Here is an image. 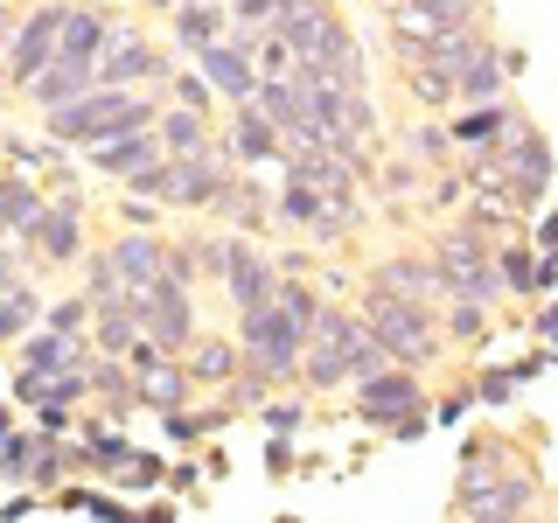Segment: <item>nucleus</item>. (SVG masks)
<instances>
[{"label":"nucleus","mask_w":558,"mask_h":523,"mask_svg":"<svg viewBox=\"0 0 558 523\" xmlns=\"http://www.w3.org/2000/svg\"><path fill=\"white\" fill-rule=\"evenodd\" d=\"M43 126L57 147H105V139H119V133H154L161 126V105H154L147 92H98L92 98H77V105H63V112H43Z\"/></svg>","instance_id":"nucleus-1"},{"label":"nucleus","mask_w":558,"mask_h":523,"mask_svg":"<svg viewBox=\"0 0 558 523\" xmlns=\"http://www.w3.org/2000/svg\"><path fill=\"white\" fill-rule=\"evenodd\" d=\"M363 328L391 349V363L398 370H418V363H433V349H440V321H433V307H418V301H398V293H384V287H363Z\"/></svg>","instance_id":"nucleus-2"},{"label":"nucleus","mask_w":558,"mask_h":523,"mask_svg":"<svg viewBox=\"0 0 558 523\" xmlns=\"http://www.w3.org/2000/svg\"><path fill=\"white\" fill-rule=\"evenodd\" d=\"M433 266L447 279V301H502V266H496V238H482L475 223L447 231L433 244Z\"/></svg>","instance_id":"nucleus-3"},{"label":"nucleus","mask_w":558,"mask_h":523,"mask_svg":"<svg viewBox=\"0 0 558 523\" xmlns=\"http://www.w3.org/2000/svg\"><path fill=\"white\" fill-rule=\"evenodd\" d=\"M238 349H244V370H258L266 384L279 377H301V356H307V328H293L287 314L258 307V314H238Z\"/></svg>","instance_id":"nucleus-4"},{"label":"nucleus","mask_w":558,"mask_h":523,"mask_svg":"<svg viewBox=\"0 0 558 523\" xmlns=\"http://www.w3.org/2000/svg\"><path fill=\"white\" fill-rule=\"evenodd\" d=\"M356 336H363V314L349 307H328L307 336V356H301V384L307 391H342L356 384Z\"/></svg>","instance_id":"nucleus-5"},{"label":"nucleus","mask_w":558,"mask_h":523,"mask_svg":"<svg viewBox=\"0 0 558 523\" xmlns=\"http://www.w3.org/2000/svg\"><path fill=\"white\" fill-rule=\"evenodd\" d=\"M537 502V482L523 467H482V453H468V475H461V510L468 523H523V510Z\"/></svg>","instance_id":"nucleus-6"},{"label":"nucleus","mask_w":558,"mask_h":523,"mask_svg":"<svg viewBox=\"0 0 558 523\" xmlns=\"http://www.w3.org/2000/svg\"><path fill=\"white\" fill-rule=\"evenodd\" d=\"M272 35H279V42H287L301 63H328L342 42H356V35H349V22L336 14V0H279Z\"/></svg>","instance_id":"nucleus-7"},{"label":"nucleus","mask_w":558,"mask_h":523,"mask_svg":"<svg viewBox=\"0 0 558 523\" xmlns=\"http://www.w3.org/2000/svg\"><path fill=\"white\" fill-rule=\"evenodd\" d=\"M63 22H70V0H43V8H28V14H22V28H14V42H8V84H14L22 98L35 92V77L57 63V49H63Z\"/></svg>","instance_id":"nucleus-8"},{"label":"nucleus","mask_w":558,"mask_h":523,"mask_svg":"<svg viewBox=\"0 0 558 523\" xmlns=\"http://www.w3.org/2000/svg\"><path fill=\"white\" fill-rule=\"evenodd\" d=\"M133 314H140V336L161 349V356L196 342V301H189L182 279H154L147 293H133Z\"/></svg>","instance_id":"nucleus-9"},{"label":"nucleus","mask_w":558,"mask_h":523,"mask_svg":"<svg viewBox=\"0 0 558 523\" xmlns=\"http://www.w3.org/2000/svg\"><path fill=\"white\" fill-rule=\"evenodd\" d=\"M22 238H28L35 266H84L92 252H84V203H77V188L57 182V203H49Z\"/></svg>","instance_id":"nucleus-10"},{"label":"nucleus","mask_w":558,"mask_h":523,"mask_svg":"<svg viewBox=\"0 0 558 523\" xmlns=\"http://www.w3.org/2000/svg\"><path fill=\"white\" fill-rule=\"evenodd\" d=\"M496 182H502V196H510V209H545V196H551V147H545V133L523 126L510 147L496 154Z\"/></svg>","instance_id":"nucleus-11"},{"label":"nucleus","mask_w":558,"mask_h":523,"mask_svg":"<svg viewBox=\"0 0 558 523\" xmlns=\"http://www.w3.org/2000/svg\"><path fill=\"white\" fill-rule=\"evenodd\" d=\"M356 412L371 418V426H398V433H418L426 426V384H418V370H384V377H363L356 384Z\"/></svg>","instance_id":"nucleus-12"},{"label":"nucleus","mask_w":558,"mask_h":523,"mask_svg":"<svg viewBox=\"0 0 558 523\" xmlns=\"http://www.w3.org/2000/svg\"><path fill=\"white\" fill-rule=\"evenodd\" d=\"M126 370H133V398H140L147 412H161V418H168V412H182L189 384H196V377H189V363H168L154 342H140V349H133Z\"/></svg>","instance_id":"nucleus-13"},{"label":"nucleus","mask_w":558,"mask_h":523,"mask_svg":"<svg viewBox=\"0 0 558 523\" xmlns=\"http://www.w3.org/2000/svg\"><path fill=\"white\" fill-rule=\"evenodd\" d=\"M279 168H287V182H301V188H314V196H328L342 217H356V168H349L342 154H328V147H301V154H293L287 147Z\"/></svg>","instance_id":"nucleus-14"},{"label":"nucleus","mask_w":558,"mask_h":523,"mask_svg":"<svg viewBox=\"0 0 558 523\" xmlns=\"http://www.w3.org/2000/svg\"><path fill=\"white\" fill-rule=\"evenodd\" d=\"M223 301H231L238 314H258V307H272L279 301V266L258 244H244L231 238V266H223Z\"/></svg>","instance_id":"nucleus-15"},{"label":"nucleus","mask_w":558,"mask_h":523,"mask_svg":"<svg viewBox=\"0 0 558 523\" xmlns=\"http://www.w3.org/2000/svg\"><path fill=\"white\" fill-rule=\"evenodd\" d=\"M238 188L231 174V154H203V161H174V182H168V209H223V196Z\"/></svg>","instance_id":"nucleus-16"},{"label":"nucleus","mask_w":558,"mask_h":523,"mask_svg":"<svg viewBox=\"0 0 558 523\" xmlns=\"http://www.w3.org/2000/svg\"><path fill=\"white\" fill-rule=\"evenodd\" d=\"M161 70H168V57L147 42V35H140V28H119L112 49L98 57V84H105V92H140V84L161 77Z\"/></svg>","instance_id":"nucleus-17"},{"label":"nucleus","mask_w":558,"mask_h":523,"mask_svg":"<svg viewBox=\"0 0 558 523\" xmlns=\"http://www.w3.org/2000/svg\"><path fill=\"white\" fill-rule=\"evenodd\" d=\"M531 126V119L517 112V105H475V112H453L447 119V133H453V147H468V154H488V161H496L502 147H510V139Z\"/></svg>","instance_id":"nucleus-18"},{"label":"nucleus","mask_w":558,"mask_h":523,"mask_svg":"<svg viewBox=\"0 0 558 523\" xmlns=\"http://www.w3.org/2000/svg\"><path fill=\"white\" fill-rule=\"evenodd\" d=\"M105 258H112V272H119L126 293H147L154 279H168V238H154V231H126Z\"/></svg>","instance_id":"nucleus-19"},{"label":"nucleus","mask_w":558,"mask_h":523,"mask_svg":"<svg viewBox=\"0 0 558 523\" xmlns=\"http://www.w3.org/2000/svg\"><path fill=\"white\" fill-rule=\"evenodd\" d=\"M468 22H482V0H398L384 28L391 35H447Z\"/></svg>","instance_id":"nucleus-20"},{"label":"nucleus","mask_w":558,"mask_h":523,"mask_svg":"<svg viewBox=\"0 0 558 523\" xmlns=\"http://www.w3.org/2000/svg\"><path fill=\"white\" fill-rule=\"evenodd\" d=\"M223 154H231V161L266 168V161H287V139H279V126L258 112V105H238V112H231V133H223Z\"/></svg>","instance_id":"nucleus-21"},{"label":"nucleus","mask_w":558,"mask_h":523,"mask_svg":"<svg viewBox=\"0 0 558 523\" xmlns=\"http://www.w3.org/2000/svg\"><path fill=\"white\" fill-rule=\"evenodd\" d=\"M98 92V63H84V57H57L35 77V92H28V105L35 112H63V105H77V98H92Z\"/></svg>","instance_id":"nucleus-22"},{"label":"nucleus","mask_w":558,"mask_h":523,"mask_svg":"<svg viewBox=\"0 0 558 523\" xmlns=\"http://www.w3.org/2000/svg\"><path fill=\"white\" fill-rule=\"evenodd\" d=\"M223 22H231V8H223V0H196V8H174L168 14V35H174V49H189V57L203 63L209 49H223V35H231Z\"/></svg>","instance_id":"nucleus-23"},{"label":"nucleus","mask_w":558,"mask_h":523,"mask_svg":"<svg viewBox=\"0 0 558 523\" xmlns=\"http://www.w3.org/2000/svg\"><path fill=\"white\" fill-rule=\"evenodd\" d=\"M196 70L209 77V92H217L223 105H231V112H238V105H252V98H258V63L244 57V49H231V42H223V49H209V57H203Z\"/></svg>","instance_id":"nucleus-24"},{"label":"nucleus","mask_w":558,"mask_h":523,"mask_svg":"<svg viewBox=\"0 0 558 523\" xmlns=\"http://www.w3.org/2000/svg\"><path fill=\"white\" fill-rule=\"evenodd\" d=\"M371 287L398 293V301H418V307L447 301V279H440V266H433V258H391V266L371 272Z\"/></svg>","instance_id":"nucleus-25"},{"label":"nucleus","mask_w":558,"mask_h":523,"mask_svg":"<svg viewBox=\"0 0 558 523\" xmlns=\"http://www.w3.org/2000/svg\"><path fill=\"white\" fill-rule=\"evenodd\" d=\"M161 154L168 161H203V154H217V133H209L203 112H189V105H161Z\"/></svg>","instance_id":"nucleus-26"},{"label":"nucleus","mask_w":558,"mask_h":523,"mask_svg":"<svg viewBox=\"0 0 558 523\" xmlns=\"http://www.w3.org/2000/svg\"><path fill=\"white\" fill-rule=\"evenodd\" d=\"M272 209H279L287 223H301V231L328 238V244H336V238L349 231V217H342V209L328 203V196H314V188H301V182H287V188H279V196H272Z\"/></svg>","instance_id":"nucleus-27"},{"label":"nucleus","mask_w":558,"mask_h":523,"mask_svg":"<svg viewBox=\"0 0 558 523\" xmlns=\"http://www.w3.org/2000/svg\"><path fill=\"white\" fill-rule=\"evenodd\" d=\"M84 370V336H57V328H43V336L22 342V377H70Z\"/></svg>","instance_id":"nucleus-28"},{"label":"nucleus","mask_w":558,"mask_h":523,"mask_svg":"<svg viewBox=\"0 0 558 523\" xmlns=\"http://www.w3.org/2000/svg\"><path fill=\"white\" fill-rule=\"evenodd\" d=\"M154 161H168L161 133H119V139H105V147H92V168L112 174V182H133V174L154 168Z\"/></svg>","instance_id":"nucleus-29"},{"label":"nucleus","mask_w":558,"mask_h":523,"mask_svg":"<svg viewBox=\"0 0 558 523\" xmlns=\"http://www.w3.org/2000/svg\"><path fill=\"white\" fill-rule=\"evenodd\" d=\"M43 188H35V182H22V174H0V244H8V238H22L28 231V223L35 217H43Z\"/></svg>","instance_id":"nucleus-30"},{"label":"nucleus","mask_w":558,"mask_h":523,"mask_svg":"<svg viewBox=\"0 0 558 523\" xmlns=\"http://www.w3.org/2000/svg\"><path fill=\"white\" fill-rule=\"evenodd\" d=\"M189 377L196 384H223V391H231V384L244 377V349L238 342H196V356H189Z\"/></svg>","instance_id":"nucleus-31"},{"label":"nucleus","mask_w":558,"mask_h":523,"mask_svg":"<svg viewBox=\"0 0 558 523\" xmlns=\"http://www.w3.org/2000/svg\"><path fill=\"white\" fill-rule=\"evenodd\" d=\"M475 105H502V57H496V49L453 84V112H475Z\"/></svg>","instance_id":"nucleus-32"},{"label":"nucleus","mask_w":558,"mask_h":523,"mask_svg":"<svg viewBox=\"0 0 558 523\" xmlns=\"http://www.w3.org/2000/svg\"><path fill=\"white\" fill-rule=\"evenodd\" d=\"M35 321H43V301H35V287H8V293H0V342L28 336Z\"/></svg>","instance_id":"nucleus-33"},{"label":"nucleus","mask_w":558,"mask_h":523,"mask_svg":"<svg viewBox=\"0 0 558 523\" xmlns=\"http://www.w3.org/2000/svg\"><path fill=\"white\" fill-rule=\"evenodd\" d=\"M279 314H287V321L293 328H307V336H314V321H322V293H314V287H301V279H279Z\"/></svg>","instance_id":"nucleus-34"},{"label":"nucleus","mask_w":558,"mask_h":523,"mask_svg":"<svg viewBox=\"0 0 558 523\" xmlns=\"http://www.w3.org/2000/svg\"><path fill=\"white\" fill-rule=\"evenodd\" d=\"M496 266H502V287L510 293H537V258L523 244H496Z\"/></svg>","instance_id":"nucleus-35"},{"label":"nucleus","mask_w":558,"mask_h":523,"mask_svg":"<svg viewBox=\"0 0 558 523\" xmlns=\"http://www.w3.org/2000/svg\"><path fill=\"white\" fill-rule=\"evenodd\" d=\"M217 217H231V223H266V188H258V182H238L231 196H223Z\"/></svg>","instance_id":"nucleus-36"},{"label":"nucleus","mask_w":558,"mask_h":523,"mask_svg":"<svg viewBox=\"0 0 558 523\" xmlns=\"http://www.w3.org/2000/svg\"><path fill=\"white\" fill-rule=\"evenodd\" d=\"M412 98L426 105V112H453V77H440V70H412Z\"/></svg>","instance_id":"nucleus-37"},{"label":"nucleus","mask_w":558,"mask_h":523,"mask_svg":"<svg viewBox=\"0 0 558 523\" xmlns=\"http://www.w3.org/2000/svg\"><path fill=\"white\" fill-rule=\"evenodd\" d=\"M482 328H488V307L482 301H447V336L453 342H475Z\"/></svg>","instance_id":"nucleus-38"},{"label":"nucleus","mask_w":558,"mask_h":523,"mask_svg":"<svg viewBox=\"0 0 558 523\" xmlns=\"http://www.w3.org/2000/svg\"><path fill=\"white\" fill-rule=\"evenodd\" d=\"M84 321H92V301H84V293H70V301H57L43 314V328H57V336H84Z\"/></svg>","instance_id":"nucleus-39"},{"label":"nucleus","mask_w":558,"mask_h":523,"mask_svg":"<svg viewBox=\"0 0 558 523\" xmlns=\"http://www.w3.org/2000/svg\"><path fill=\"white\" fill-rule=\"evenodd\" d=\"M258 418L272 426V440H287V433L307 418V405H301V398H266V405H258Z\"/></svg>","instance_id":"nucleus-40"},{"label":"nucleus","mask_w":558,"mask_h":523,"mask_svg":"<svg viewBox=\"0 0 558 523\" xmlns=\"http://www.w3.org/2000/svg\"><path fill=\"white\" fill-rule=\"evenodd\" d=\"M168 105H189V112H203V119H209L217 92H209V77H203V70H189V77H174V98H168Z\"/></svg>","instance_id":"nucleus-41"},{"label":"nucleus","mask_w":558,"mask_h":523,"mask_svg":"<svg viewBox=\"0 0 558 523\" xmlns=\"http://www.w3.org/2000/svg\"><path fill=\"white\" fill-rule=\"evenodd\" d=\"M447 154H453V133L447 126H433V119H426V126H412V161H447Z\"/></svg>","instance_id":"nucleus-42"},{"label":"nucleus","mask_w":558,"mask_h":523,"mask_svg":"<svg viewBox=\"0 0 558 523\" xmlns=\"http://www.w3.org/2000/svg\"><path fill=\"white\" fill-rule=\"evenodd\" d=\"M531 252L545 258V266H558V209H537V231H531Z\"/></svg>","instance_id":"nucleus-43"},{"label":"nucleus","mask_w":558,"mask_h":523,"mask_svg":"<svg viewBox=\"0 0 558 523\" xmlns=\"http://www.w3.org/2000/svg\"><path fill=\"white\" fill-rule=\"evenodd\" d=\"M223 8H231V22H258V28H272L279 0H223Z\"/></svg>","instance_id":"nucleus-44"},{"label":"nucleus","mask_w":558,"mask_h":523,"mask_svg":"<svg viewBox=\"0 0 558 523\" xmlns=\"http://www.w3.org/2000/svg\"><path fill=\"white\" fill-rule=\"evenodd\" d=\"M126 475V488H147L154 475H161V461H147V453H133V467H119Z\"/></svg>","instance_id":"nucleus-45"},{"label":"nucleus","mask_w":558,"mask_h":523,"mask_svg":"<svg viewBox=\"0 0 558 523\" xmlns=\"http://www.w3.org/2000/svg\"><path fill=\"white\" fill-rule=\"evenodd\" d=\"M14 28H22V14H14L8 0H0V63H8V42H14Z\"/></svg>","instance_id":"nucleus-46"},{"label":"nucleus","mask_w":558,"mask_h":523,"mask_svg":"<svg viewBox=\"0 0 558 523\" xmlns=\"http://www.w3.org/2000/svg\"><path fill=\"white\" fill-rule=\"evenodd\" d=\"M461 188L468 182H453V174H447V182H433V209H453V203H461Z\"/></svg>","instance_id":"nucleus-47"},{"label":"nucleus","mask_w":558,"mask_h":523,"mask_svg":"<svg viewBox=\"0 0 558 523\" xmlns=\"http://www.w3.org/2000/svg\"><path fill=\"white\" fill-rule=\"evenodd\" d=\"M482 398H488V405H502V398H510V377L488 370V377H482Z\"/></svg>","instance_id":"nucleus-48"},{"label":"nucleus","mask_w":558,"mask_h":523,"mask_svg":"<svg viewBox=\"0 0 558 523\" xmlns=\"http://www.w3.org/2000/svg\"><path fill=\"white\" fill-rule=\"evenodd\" d=\"M8 287H22V266H14V252L0 244V293H8Z\"/></svg>","instance_id":"nucleus-49"},{"label":"nucleus","mask_w":558,"mask_h":523,"mask_svg":"<svg viewBox=\"0 0 558 523\" xmlns=\"http://www.w3.org/2000/svg\"><path fill=\"white\" fill-rule=\"evenodd\" d=\"M168 516H174V510H147V516H133V523H168Z\"/></svg>","instance_id":"nucleus-50"},{"label":"nucleus","mask_w":558,"mask_h":523,"mask_svg":"<svg viewBox=\"0 0 558 523\" xmlns=\"http://www.w3.org/2000/svg\"><path fill=\"white\" fill-rule=\"evenodd\" d=\"M147 8H154V14H174V8H182V0H147Z\"/></svg>","instance_id":"nucleus-51"},{"label":"nucleus","mask_w":558,"mask_h":523,"mask_svg":"<svg viewBox=\"0 0 558 523\" xmlns=\"http://www.w3.org/2000/svg\"><path fill=\"white\" fill-rule=\"evenodd\" d=\"M377 8H384V14H391V8H398V0H377Z\"/></svg>","instance_id":"nucleus-52"},{"label":"nucleus","mask_w":558,"mask_h":523,"mask_svg":"<svg viewBox=\"0 0 558 523\" xmlns=\"http://www.w3.org/2000/svg\"><path fill=\"white\" fill-rule=\"evenodd\" d=\"M182 8H196V0H182Z\"/></svg>","instance_id":"nucleus-53"},{"label":"nucleus","mask_w":558,"mask_h":523,"mask_svg":"<svg viewBox=\"0 0 558 523\" xmlns=\"http://www.w3.org/2000/svg\"><path fill=\"white\" fill-rule=\"evenodd\" d=\"M279 523H293V516H279Z\"/></svg>","instance_id":"nucleus-54"}]
</instances>
